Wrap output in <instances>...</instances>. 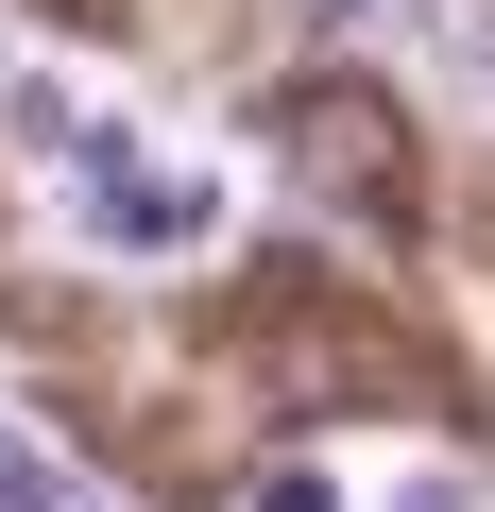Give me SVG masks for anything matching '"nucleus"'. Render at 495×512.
Listing matches in <instances>:
<instances>
[{
    "mask_svg": "<svg viewBox=\"0 0 495 512\" xmlns=\"http://www.w3.org/2000/svg\"><path fill=\"white\" fill-rule=\"evenodd\" d=\"M274 171H291V188H325L342 222H410V120H393L359 69H325V86H291V103H274Z\"/></svg>",
    "mask_w": 495,
    "mask_h": 512,
    "instance_id": "nucleus-1",
    "label": "nucleus"
},
{
    "mask_svg": "<svg viewBox=\"0 0 495 512\" xmlns=\"http://www.w3.org/2000/svg\"><path fill=\"white\" fill-rule=\"evenodd\" d=\"M69 188H86V239H103V256H188V239H205V188L154 171V154L103 137V120H86V154H69Z\"/></svg>",
    "mask_w": 495,
    "mask_h": 512,
    "instance_id": "nucleus-2",
    "label": "nucleus"
},
{
    "mask_svg": "<svg viewBox=\"0 0 495 512\" xmlns=\"http://www.w3.org/2000/svg\"><path fill=\"white\" fill-rule=\"evenodd\" d=\"M359 35H393V52H427L444 86H478L495 103V0H342Z\"/></svg>",
    "mask_w": 495,
    "mask_h": 512,
    "instance_id": "nucleus-3",
    "label": "nucleus"
},
{
    "mask_svg": "<svg viewBox=\"0 0 495 512\" xmlns=\"http://www.w3.org/2000/svg\"><path fill=\"white\" fill-rule=\"evenodd\" d=\"M0 120H18V137H35V154H86V103H69V86H52V69H0Z\"/></svg>",
    "mask_w": 495,
    "mask_h": 512,
    "instance_id": "nucleus-4",
    "label": "nucleus"
},
{
    "mask_svg": "<svg viewBox=\"0 0 495 512\" xmlns=\"http://www.w3.org/2000/svg\"><path fill=\"white\" fill-rule=\"evenodd\" d=\"M0 512H86V478H69L52 444H0Z\"/></svg>",
    "mask_w": 495,
    "mask_h": 512,
    "instance_id": "nucleus-5",
    "label": "nucleus"
},
{
    "mask_svg": "<svg viewBox=\"0 0 495 512\" xmlns=\"http://www.w3.org/2000/svg\"><path fill=\"white\" fill-rule=\"evenodd\" d=\"M239 512H342V495H325L308 461H274V478H257V495H239Z\"/></svg>",
    "mask_w": 495,
    "mask_h": 512,
    "instance_id": "nucleus-6",
    "label": "nucleus"
},
{
    "mask_svg": "<svg viewBox=\"0 0 495 512\" xmlns=\"http://www.w3.org/2000/svg\"><path fill=\"white\" fill-rule=\"evenodd\" d=\"M393 512H461V478H410V495H393Z\"/></svg>",
    "mask_w": 495,
    "mask_h": 512,
    "instance_id": "nucleus-7",
    "label": "nucleus"
}]
</instances>
